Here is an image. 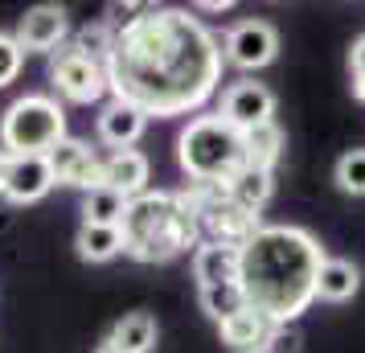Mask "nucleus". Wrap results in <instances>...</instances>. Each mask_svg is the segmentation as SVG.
I'll return each mask as SVG.
<instances>
[{"mask_svg": "<svg viewBox=\"0 0 365 353\" xmlns=\"http://www.w3.org/2000/svg\"><path fill=\"white\" fill-rule=\"evenodd\" d=\"M226 53L205 25L185 9H144L115 25V50L107 58L111 95L144 116L197 111L222 83Z\"/></svg>", "mask_w": 365, "mask_h": 353, "instance_id": "1", "label": "nucleus"}, {"mask_svg": "<svg viewBox=\"0 0 365 353\" xmlns=\"http://www.w3.org/2000/svg\"><path fill=\"white\" fill-rule=\"evenodd\" d=\"M324 259V247L304 226H263L242 247L238 284L255 312L271 317L275 324H296V317L316 300Z\"/></svg>", "mask_w": 365, "mask_h": 353, "instance_id": "2", "label": "nucleus"}, {"mask_svg": "<svg viewBox=\"0 0 365 353\" xmlns=\"http://www.w3.org/2000/svg\"><path fill=\"white\" fill-rule=\"evenodd\" d=\"M123 255L140 263H165L173 255L201 247V218L185 193H140L123 214Z\"/></svg>", "mask_w": 365, "mask_h": 353, "instance_id": "3", "label": "nucleus"}, {"mask_svg": "<svg viewBox=\"0 0 365 353\" xmlns=\"http://www.w3.org/2000/svg\"><path fill=\"white\" fill-rule=\"evenodd\" d=\"M177 160L189 173V181H214L226 185L238 168L247 165V135L217 116L189 119V128L177 135Z\"/></svg>", "mask_w": 365, "mask_h": 353, "instance_id": "4", "label": "nucleus"}, {"mask_svg": "<svg viewBox=\"0 0 365 353\" xmlns=\"http://www.w3.org/2000/svg\"><path fill=\"white\" fill-rule=\"evenodd\" d=\"M66 140V111L50 95H21L0 116L4 156H50Z\"/></svg>", "mask_w": 365, "mask_h": 353, "instance_id": "5", "label": "nucleus"}, {"mask_svg": "<svg viewBox=\"0 0 365 353\" xmlns=\"http://www.w3.org/2000/svg\"><path fill=\"white\" fill-rule=\"evenodd\" d=\"M50 78H53V86H58V95L70 99V103H99L103 95L111 91V83H107V66L83 58L74 46H66V50L53 53Z\"/></svg>", "mask_w": 365, "mask_h": 353, "instance_id": "6", "label": "nucleus"}, {"mask_svg": "<svg viewBox=\"0 0 365 353\" xmlns=\"http://www.w3.org/2000/svg\"><path fill=\"white\" fill-rule=\"evenodd\" d=\"M222 53L238 70H263L279 53V34H275L271 21L247 17V21H238V25H230V34L222 41Z\"/></svg>", "mask_w": 365, "mask_h": 353, "instance_id": "7", "label": "nucleus"}, {"mask_svg": "<svg viewBox=\"0 0 365 353\" xmlns=\"http://www.w3.org/2000/svg\"><path fill=\"white\" fill-rule=\"evenodd\" d=\"M217 116L226 119L230 128H238V132L247 135L255 132V128H263V123H275V95L267 91L263 83H250V78H242V83H234L222 91V107H217Z\"/></svg>", "mask_w": 365, "mask_h": 353, "instance_id": "8", "label": "nucleus"}, {"mask_svg": "<svg viewBox=\"0 0 365 353\" xmlns=\"http://www.w3.org/2000/svg\"><path fill=\"white\" fill-rule=\"evenodd\" d=\"M50 168H53V181L70 189H99L103 185V160L95 156V148L86 140H74L66 135L58 148L50 152Z\"/></svg>", "mask_w": 365, "mask_h": 353, "instance_id": "9", "label": "nucleus"}, {"mask_svg": "<svg viewBox=\"0 0 365 353\" xmlns=\"http://www.w3.org/2000/svg\"><path fill=\"white\" fill-rule=\"evenodd\" d=\"M53 185H58V181H53L50 156H9L4 189H0V193L17 205H34V202H41Z\"/></svg>", "mask_w": 365, "mask_h": 353, "instance_id": "10", "label": "nucleus"}, {"mask_svg": "<svg viewBox=\"0 0 365 353\" xmlns=\"http://www.w3.org/2000/svg\"><path fill=\"white\" fill-rule=\"evenodd\" d=\"M66 34H70V21L62 4H34L17 25L21 50H34V53H58Z\"/></svg>", "mask_w": 365, "mask_h": 353, "instance_id": "11", "label": "nucleus"}, {"mask_svg": "<svg viewBox=\"0 0 365 353\" xmlns=\"http://www.w3.org/2000/svg\"><path fill=\"white\" fill-rule=\"evenodd\" d=\"M144 128H148V116H144L140 107H132V103H123V99L103 103V111H99V140L111 152H128L135 140L144 135Z\"/></svg>", "mask_w": 365, "mask_h": 353, "instance_id": "12", "label": "nucleus"}, {"mask_svg": "<svg viewBox=\"0 0 365 353\" xmlns=\"http://www.w3.org/2000/svg\"><path fill=\"white\" fill-rule=\"evenodd\" d=\"M242 275V251L226 242H201L193 255V280L197 287H217V284H238Z\"/></svg>", "mask_w": 365, "mask_h": 353, "instance_id": "13", "label": "nucleus"}, {"mask_svg": "<svg viewBox=\"0 0 365 353\" xmlns=\"http://www.w3.org/2000/svg\"><path fill=\"white\" fill-rule=\"evenodd\" d=\"M103 185L123 193L128 202L140 198V193H148V156L144 152H111L107 160H103Z\"/></svg>", "mask_w": 365, "mask_h": 353, "instance_id": "14", "label": "nucleus"}, {"mask_svg": "<svg viewBox=\"0 0 365 353\" xmlns=\"http://www.w3.org/2000/svg\"><path fill=\"white\" fill-rule=\"evenodd\" d=\"M222 329V345L234 353H267V345H271V333H275V320L263 317V312H255V308H247V312H238V317H230L226 324H217Z\"/></svg>", "mask_w": 365, "mask_h": 353, "instance_id": "15", "label": "nucleus"}, {"mask_svg": "<svg viewBox=\"0 0 365 353\" xmlns=\"http://www.w3.org/2000/svg\"><path fill=\"white\" fill-rule=\"evenodd\" d=\"M357 287H361V271H357V263H349V259H324L320 280H316V300L345 304V300L357 296Z\"/></svg>", "mask_w": 365, "mask_h": 353, "instance_id": "16", "label": "nucleus"}, {"mask_svg": "<svg viewBox=\"0 0 365 353\" xmlns=\"http://www.w3.org/2000/svg\"><path fill=\"white\" fill-rule=\"evenodd\" d=\"M226 189H230V198L242 205V210H255V214H259V210L271 202V193H275V177L263 173V168L242 165L230 181H226Z\"/></svg>", "mask_w": 365, "mask_h": 353, "instance_id": "17", "label": "nucleus"}, {"mask_svg": "<svg viewBox=\"0 0 365 353\" xmlns=\"http://www.w3.org/2000/svg\"><path fill=\"white\" fill-rule=\"evenodd\" d=\"M74 247H78V259H86V263H107V259L123 255V230L119 226H91V222H83L78 235H74Z\"/></svg>", "mask_w": 365, "mask_h": 353, "instance_id": "18", "label": "nucleus"}, {"mask_svg": "<svg viewBox=\"0 0 365 353\" xmlns=\"http://www.w3.org/2000/svg\"><path fill=\"white\" fill-rule=\"evenodd\" d=\"M197 304L201 312L214 320V324H226L230 317H238V312H247V292H242V284H217V287H197Z\"/></svg>", "mask_w": 365, "mask_h": 353, "instance_id": "19", "label": "nucleus"}, {"mask_svg": "<svg viewBox=\"0 0 365 353\" xmlns=\"http://www.w3.org/2000/svg\"><path fill=\"white\" fill-rule=\"evenodd\" d=\"M119 353H148L156 345V320L148 312H128L107 337Z\"/></svg>", "mask_w": 365, "mask_h": 353, "instance_id": "20", "label": "nucleus"}, {"mask_svg": "<svg viewBox=\"0 0 365 353\" xmlns=\"http://www.w3.org/2000/svg\"><path fill=\"white\" fill-rule=\"evenodd\" d=\"M123 214H128V198L123 193H115V189H91L83 202V222H91V226H123Z\"/></svg>", "mask_w": 365, "mask_h": 353, "instance_id": "21", "label": "nucleus"}, {"mask_svg": "<svg viewBox=\"0 0 365 353\" xmlns=\"http://www.w3.org/2000/svg\"><path fill=\"white\" fill-rule=\"evenodd\" d=\"M279 156H283V132L275 123H263V128L247 132V165L250 168L271 173V168L279 165Z\"/></svg>", "mask_w": 365, "mask_h": 353, "instance_id": "22", "label": "nucleus"}, {"mask_svg": "<svg viewBox=\"0 0 365 353\" xmlns=\"http://www.w3.org/2000/svg\"><path fill=\"white\" fill-rule=\"evenodd\" d=\"M74 50L83 53V58H91V62L107 66V58L115 50V25L111 21H91V25H83L78 37H74Z\"/></svg>", "mask_w": 365, "mask_h": 353, "instance_id": "23", "label": "nucleus"}, {"mask_svg": "<svg viewBox=\"0 0 365 353\" xmlns=\"http://www.w3.org/2000/svg\"><path fill=\"white\" fill-rule=\"evenodd\" d=\"M332 181H336V189L349 193V198H365V148L345 152V156L336 160V168H332Z\"/></svg>", "mask_w": 365, "mask_h": 353, "instance_id": "24", "label": "nucleus"}, {"mask_svg": "<svg viewBox=\"0 0 365 353\" xmlns=\"http://www.w3.org/2000/svg\"><path fill=\"white\" fill-rule=\"evenodd\" d=\"M21 66H25V50H21V41L17 37H9V34H0V91L17 78Z\"/></svg>", "mask_w": 365, "mask_h": 353, "instance_id": "25", "label": "nucleus"}, {"mask_svg": "<svg viewBox=\"0 0 365 353\" xmlns=\"http://www.w3.org/2000/svg\"><path fill=\"white\" fill-rule=\"evenodd\" d=\"M299 349H304V333H299L296 324H275L267 353H299Z\"/></svg>", "mask_w": 365, "mask_h": 353, "instance_id": "26", "label": "nucleus"}, {"mask_svg": "<svg viewBox=\"0 0 365 353\" xmlns=\"http://www.w3.org/2000/svg\"><path fill=\"white\" fill-rule=\"evenodd\" d=\"M349 78H353V95L365 103V34L349 50Z\"/></svg>", "mask_w": 365, "mask_h": 353, "instance_id": "27", "label": "nucleus"}, {"mask_svg": "<svg viewBox=\"0 0 365 353\" xmlns=\"http://www.w3.org/2000/svg\"><path fill=\"white\" fill-rule=\"evenodd\" d=\"M197 9H201V13H230L234 4H230V0H201Z\"/></svg>", "mask_w": 365, "mask_h": 353, "instance_id": "28", "label": "nucleus"}, {"mask_svg": "<svg viewBox=\"0 0 365 353\" xmlns=\"http://www.w3.org/2000/svg\"><path fill=\"white\" fill-rule=\"evenodd\" d=\"M4 168H9V156L0 152V189H4Z\"/></svg>", "mask_w": 365, "mask_h": 353, "instance_id": "29", "label": "nucleus"}, {"mask_svg": "<svg viewBox=\"0 0 365 353\" xmlns=\"http://www.w3.org/2000/svg\"><path fill=\"white\" fill-rule=\"evenodd\" d=\"M95 353H119V349H115V345H111V341H103V345H99V349H95Z\"/></svg>", "mask_w": 365, "mask_h": 353, "instance_id": "30", "label": "nucleus"}]
</instances>
